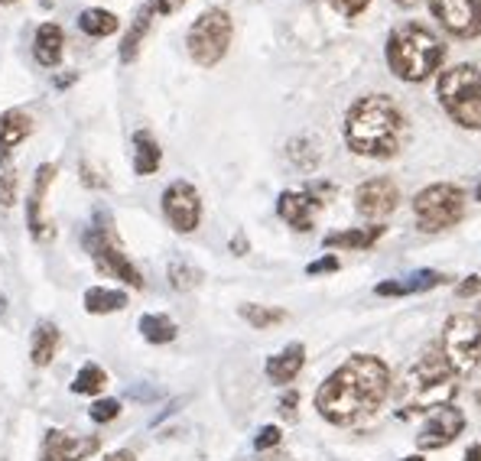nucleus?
<instances>
[{"label":"nucleus","mask_w":481,"mask_h":461,"mask_svg":"<svg viewBox=\"0 0 481 461\" xmlns=\"http://www.w3.org/2000/svg\"><path fill=\"white\" fill-rule=\"evenodd\" d=\"M390 368L374 354H351L316 390L319 416L332 426H355L378 413L390 397Z\"/></svg>","instance_id":"1"},{"label":"nucleus","mask_w":481,"mask_h":461,"mask_svg":"<svg viewBox=\"0 0 481 461\" xmlns=\"http://www.w3.org/2000/svg\"><path fill=\"white\" fill-rule=\"evenodd\" d=\"M407 137V117L390 94H365L345 114V143L368 160H390Z\"/></svg>","instance_id":"2"},{"label":"nucleus","mask_w":481,"mask_h":461,"mask_svg":"<svg viewBox=\"0 0 481 461\" xmlns=\"http://www.w3.org/2000/svg\"><path fill=\"white\" fill-rule=\"evenodd\" d=\"M456 370L449 368L446 354L439 345H429L419 354L417 364L407 370L397 390V403H400V419H413V416H429L436 409L452 407L458 397Z\"/></svg>","instance_id":"3"},{"label":"nucleus","mask_w":481,"mask_h":461,"mask_svg":"<svg viewBox=\"0 0 481 461\" xmlns=\"http://www.w3.org/2000/svg\"><path fill=\"white\" fill-rule=\"evenodd\" d=\"M446 59V43L423 24H400L388 36V65L400 82H427Z\"/></svg>","instance_id":"4"},{"label":"nucleus","mask_w":481,"mask_h":461,"mask_svg":"<svg viewBox=\"0 0 481 461\" xmlns=\"http://www.w3.org/2000/svg\"><path fill=\"white\" fill-rule=\"evenodd\" d=\"M439 104L446 114L466 127V131H481V72L475 65H452L439 75Z\"/></svg>","instance_id":"5"},{"label":"nucleus","mask_w":481,"mask_h":461,"mask_svg":"<svg viewBox=\"0 0 481 461\" xmlns=\"http://www.w3.org/2000/svg\"><path fill=\"white\" fill-rule=\"evenodd\" d=\"M413 215H417L419 230H449L466 218V189L452 182L427 185L423 192L413 199Z\"/></svg>","instance_id":"6"},{"label":"nucleus","mask_w":481,"mask_h":461,"mask_svg":"<svg viewBox=\"0 0 481 461\" xmlns=\"http://www.w3.org/2000/svg\"><path fill=\"white\" fill-rule=\"evenodd\" d=\"M231 36H234V24L228 10H205L192 26H189V36H186V46L189 55H192L195 65L202 69H211L218 62L228 55V46H231Z\"/></svg>","instance_id":"7"},{"label":"nucleus","mask_w":481,"mask_h":461,"mask_svg":"<svg viewBox=\"0 0 481 461\" xmlns=\"http://www.w3.org/2000/svg\"><path fill=\"white\" fill-rule=\"evenodd\" d=\"M439 348H443L446 361L456 374H472L481 364V322L475 316H466V312L449 316Z\"/></svg>","instance_id":"8"},{"label":"nucleus","mask_w":481,"mask_h":461,"mask_svg":"<svg viewBox=\"0 0 481 461\" xmlns=\"http://www.w3.org/2000/svg\"><path fill=\"white\" fill-rule=\"evenodd\" d=\"M85 247H88V254H92V260L98 263V270H104V273H111V277H117V280H124L133 289H143V273H140L131 263V257L121 250L108 218H104V224H102V218H98V224L88 228Z\"/></svg>","instance_id":"9"},{"label":"nucleus","mask_w":481,"mask_h":461,"mask_svg":"<svg viewBox=\"0 0 481 461\" xmlns=\"http://www.w3.org/2000/svg\"><path fill=\"white\" fill-rule=\"evenodd\" d=\"M163 215H166V221L172 224V230H179V234H192V230L199 228V221H202V199H199L192 182H182V179H179V182L166 185Z\"/></svg>","instance_id":"10"},{"label":"nucleus","mask_w":481,"mask_h":461,"mask_svg":"<svg viewBox=\"0 0 481 461\" xmlns=\"http://www.w3.org/2000/svg\"><path fill=\"white\" fill-rule=\"evenodd\" d=\"M429 10L446 33L458 39L481 36V0H429Z\"/></svg>","instance_id":"11"},{"label":"nucleus","mask_w":481,"mask_h":461,"mask_svg":"<svg viewBox=\"0 0 481 461\" xmlns=\"http://www.w3.org/2000/svg\"><path fill=\"white\" fill-rule=\"evenodd\" d=\"M397 205H400V189H397L394 179L378 176V179H368V182L358 185V192H355L358 215L380 221V218H388L390 211H397Z\"/></svg>","instance_id":"12"},{"label":"nucleus","mask_w":481,"mask_h":461,"mask_svg":"<svg viewBox=\"0 0 481 461\" xmlns=\"http://www.w3.org/2000/svg\"><path fill=\"white\" fill-rule=\"evenodd\" d=\"M326 205L322 199H316L312 192H283L277 199V215L290 224L293 230H312L316 211Z\"/></svg>","instance_id":"13"},{"label":"nucleus","mask_w":481,"mask_h":461,"mask_svg":"<svg viewBox=\"0 0 481 461\" xmlns=\"http://www.w3.org/2000/svg\"><path fill=\"white\" fill-rule=\"evenodd\" d=\"M462 429H466V419L458 409H436V413H429L427 429L419 436V448H446Z\"/></svg>","instance_id":"14"},{"label":"nucleus","mask_w":481,"mask_h":461,"mask_svg":"<svg viewBox=\"0 0 481 461\" xmlns=\"http://www.w3.org/2000/svg\"><path fill=\"white\" fill-rule=\"evenodd\" d=\"M55 166L53 162H43L36 170V179H33V189H30V201H26V224H30L33 238H46V224H43V199H46V189L49 182L55 179Z\"/></svg>","instance_id":"15"},{"label":"nucleus","mask_w":481,"mask_h":461,"mask_svg":"<svg viewBox=\"0 0 481 461\" xmlns=\"http://www.w3.org/2000/svg\"><path fill=\"white\" fill-rule=\"evenodd\" d=\"M446 277L439 273V270H417L413 277L407 280H388V283H378L374 286V292L378 296H413V292H427V289H436V286H443Z\"/></svg>","instance_id":"16"},{"label":"nucleus","mask_w":481,"mask_h":461,"mask_svg":"<svg viewBox=\"0 0 481 461\" xmlns=\"http://www.w3.org/2000/svg\"><path fill=\"white\" fill-rule=\"evenodd\" d=\"M306 364V348L299 345V341H293V345H287L280 354H273L270 361H267V377H270L273 384H293L296 377H299V370H303Z\"/></svg>","instance_id":"17"},{"label":"nucleus","mask_w":481,"mask_h":461,"mask_svg":"<svg viewBox=\"0 0 481 461\" xmlns=\"http://www.w3.org/2000/svg\"><path fill=\"white\" fill-rule=\"evenodd\" d=\"M63 46H65L63 26L43 24L36 30V39H33V55H36V62L43 69H55L63 62Z\"/></svg>","instance_id":"18"},{"label":"nucleus","mask_w":481,"mask_h":461,"mask_svg":"<svg viewBox=\"0 0 481 461\" xmlns=\"http://www.w3.org/2000/svg\"><path fill=\"white\" fill-rule=\"evenodd\" d=\"M384 224H371V228H351V230H339V234H326V240H322V247H329V250H368V247H374L380 238H384Z\"/></svg>","instance_id":"19"},{"label":"nucleus","mask_w":481,"mask_h":461,"mask_svg":"<svg viewBox=\"0 0 481 461\" xmlns=\"http://www.w3.org/2000/svg\"><path fill=\"white\" fill-rule=\"evenodd\" d=\"M46 446H53L65 461H85L88 455H94L98 448H102V442L92 438V436H65V432H49Z\"/></svg>","instance_id":"20"},{"label":"nucleus","mask_w":481,"mask_h":461,"mask_svg":"<svg viewBox=\"0 0 481 461\" xmlns=\"http://www.w3.org/2000/svg\"><path fill=\"white\" fill-rule=\"evenodd\" d=\"M33 133V117L20 108H10L0 114V150H14Z\"/></svg>","instance_id":"21"},{"label":"nucleus","mask_w":481,"mask_h":461,"mask_svg":"<svg viewBox=\"0 0 481 461\" xmlns=\"http://www.w3.org/2000/svg\"><path fill=\"white\" fill-rule=\"evenodd\" d=\"M55 351H59V329L53 322H39L30 338V361L36 368H46V364H53Z\"/></svg>","instance_id":"22"},{"label":"nucleus","mask_w":481,"mask_h":461,"mask_svg":"<svg viewBox=\"0 0 481 461\" xmlns=\"http://www.w3.org/2000/svg\"><path fill=\"white\" fill-rule=\"evenodd\" d=\"M163 162V153H160V143L150 137L147 131L133 133V172L137 176H153Z\"/></svg>","instance_id":"23"},{"label":"nucleus","mask_w":481,"mask_h":461,"mask_svg":"<svg viewBox=\"0 0 481 461\" xmlns=\"http://www.w3.org/2000/svg\"><path fill=\"white\" fill-rule=\"evenodd\" d=\"M127 306V292L124 289H104V286H92L85 292V312L92 316H111V312H121Z\"/></svg>","instance_id":"24"},{"label":"nucleus","mask_w":481,"mask_h":461,"mask_svg":"<svg viewBox=\"0 0 481 461\" xmlns=\"http://www.w3.org/2000/svg\"><path fill=\"white\" fill-rule=\"evenodd\" d=\"M153 14H156V7H153V4H147V7H143L137 16H133L131 30H127L124 43H121V62H133V59H137L140 43H143V36L150 33V24H153Z\"/></svg>","instance_id":"25"},{"label":"nucleus","mask_w":481,"mask_h":461,"mask_svg":"<svg viewBox=\"0 0 481 461\" xmlns=\"http://www.w3.org/2000/svg\"><path fill=\"white\" fill-rule=\"evenodd\" d=\"M140 335H143L150 345H170V341H176L179 329L170 316H153V312H150V316L140 319Z\"/></svg>","instance_id":"26"},{"label":"nucleus","mask_w":481,"mask_h":461,"mask_svg":"<svg viewBox=\"0 0 481 461\" xmlns=\"http://www.w3.org/2000/svg\"><path fill=\"white\" fill-rule=\"evenodd\" d=\"M78 30L88 33V36H94V39L111 36V33H117V16L111 14V10L92 7V10H85V14L78 16Z\"/></svg>","instance_id":"27"},{"label":"nucleus","mask_w":481,"mask_h":461,"mask_svg":"<svg viewBox=\"0 0 481 461\" xmlns=\"http://www.w3.org/2000/svg\"><path fill=\"white\" fill-rule=\"evenodd\" d=\"M104 384H108V374L98 364H85V368H78L75 380L69 387L78 397H98V393H104Z\"/></svg>","instance_id":"28"},{"label":"nucleus","mask_w":481,"mask_h":461,"mask_svg":"<svg viewBox=\"0 0 481 461\" xmlns=\"http://www.w3.org/2000/svg\"><path fill=\"white\" fill-rule=\"evenodd\" d=\"M238 312L250 329H260V331L287 322V312H283V309H273V306H254V302H248V306H240Z\"/></svg>","instance_id":"29"},{"label":"nucleus","mask_w":481,"mask_h":461,"mask_svg":"<svg viewBox=\"0 0 481 461\" xmlns=\"http://www.w3.org/2000/svg\"><path fill=\"white\" fill-rule=\"evenodd\" d=\"M199 280H202V273H199L195 267H189V263H179V260L170 263V286L172 289L186 292V289H192V286H199Z\"/></svg>","instance_id":"30"},{"label":"nucleus","mask_w":481,"mask_h":461,"mask_svg":"<svg viewBox=\"0 0 481 461\" xmlns=\"http://www.w3.org/2000/svg\"><path fill=\"white\" fill-rule=\"evenodd\" d=\"M88 416H92L94 423H114L117 416H121V400H114V397H104V400H94L92 409H88Z\"/></svg>","instance_id":"31"},{"label":"nucleus","mask_w":481,"mask_h":461,"mask_svg":"<svg viewBox=\"0 0 481 461\" xmlns=\"http://www.w3.org/2000/svg\"><path fill=\"white\" fill-rule=\"evenodd\" d=\"M16 182H20V179H16V170H0V205L4 208H10L16 201Z\"/></svg>","instance_id":"32"},{"label":"nucleus","mask_w":481,"mask_h":461,"mask_svg":"<svg viewBox=\"0 0 481 461\" xmlns=\"http://www.w3.org/2000/svg\"><path fill=\"white\" fill-rule=\"evenodd\" d=\"M280 436H283V432H280L277 426H264V429L257 432V438H254V448H257V452H267V448L280 446Z\"/></svg>","instance_id":"33"},{"label":"nucleus","mask_w":481,"mask_h":461,"mask_svg":"<svg viewBox=\"0 0 481 461\" xmlns=\"http://www.w3.org/2000/svg\"><path fill=\"white\" fill-rule=\"evenodd\" d=\"M329 4H332V10H339L342 16H358L371 0H329Z\"/></svg>","instance_id":"34"},{"label":"nucleus","mask_w":481,"mask_h":461,"mask_svg":"<svg viewBox=\"0 0 481 461\" xmlns=\"http://www.w3.org/2000/svg\"><path fill=\"white\" fill-rule=\"evenodd\" d=\"M335 270H339V257H322V260H316V263H309V267H306V273H309V277H319V273H335Z\"/></svg>","instance_id":"35"},{"label":"nucleus","mask_w":481,"mask_h":461,"mask_svg":"<svg viewBox=\"0 0 481 461\" xmlns=\"http://www.w3.org/2000/svg\"><path fill=\"white\" fill-rule=\"evenodd\" d=\"M481 292V277H466V283L458 286L456 296L458 299H472V296H478Z\"/></svg>","instance_id":"36"},{"label":"nucleus","mask_w":481,"mask_h":461,"mask_svg":"<svg viewBox=\"0 0 481 461\" xmlns=\"http://www.w3.org/2000/svg\"><path fill=\"white\" fill-rule=\"evenodd\" d=\"M182 4H186V0H156L153 7H156V14H176Z\"/></svg>","instance_id":"37"},{"label":"nucleus","mask_w":481,"mask_h":461,"mask_svg":"<svg viewBox=\"0 0 481 461\" xmlns=\"http://www.w3.org/2000/svg\"><path fill=\"white\" fill-rule=\"evenodd\" d=\"M104 461H137V455H133L131 448H121V452H111Z\"/></svg>","instance_id":"38"},{"label":"nucleus","mask_w":481,"mask_h":461,"mask_svg":"<svg viewBox=\"0 0 481 461\" xmlns=\"http://www.w3.org/2000/svg\"><path fill=\"white\" fill-rule=\"evenodd\" d=\"M280 407H283V413H287V416H293V407H296V393H290V397H287V400H283V403H280Z\"/></svg>","instance_id":"39"},{"label":"nucleus","mask_w":481,"mask_h":461,"mask_svg":"<svg viewBox=\"0 0 481 461\" xmlns=\"http://www.w3.org/2000/svg\"><path fill=\"white\" fill-rule=\"evenodd\" d=\"M43 461H65V458H63L59 452H55L53 446H46V452H43Z\"/></svg>","instance_id":"40"},{"label":"nucleus","mask_w":481,"mask_h":461,"mask_svg":"<svg viewBox=\"0 0 481 461\" xmlns=\"http://www.w3.org/2000/svg\"><path fill=\"white\" fill-rule=\"evenodd\" d=\"M394 4H400V7H417L419 0H394Z\"/></svg>","instance_id":"41"},{"label":"nucleus","mask_w":481,"mask_h":461,"mask_svg":"<svg viewBox=\"0 0 481 461\" xmlns=\"http://www.w3.org/2000/svg\"><path fill=\"white\" fill-rule=\"evenodd\" d=\"M0 170H7V150H0Z\"/></svg>","instance_id":"42"},{"label":"nucleus","mask_w":481,"mask_h":461,"mask_svg":"<svg viewBox=\"0 0 481 461\" xmlns=\"http://www.w3.org/2000/svg\"><path fill=\"white\" fill-rule=\"evenodd\" d=\"M4 306H7V299H4V296H0V316H4Z\"/></svg>","instance_id":"43"},{"label":"nucleus","mask_w":481,"mask_h":461,"mask_svg":"<svg viewBox=\"0 0 481 461\" xmlns=\"http://www.w3.org/2000/svg\"><path fill=\"white\" fill-rule=\"evenodd\" d=\"M475 199H478V201H481V182H478V189H475Z\"/></svg>","instance_id":"44"},{"label":"nucleus","mask_w":481,"mask_h":461,"mask_svg":"<svg viewBox=\"0 0 481 461\" xmlns=\"http://www.w3.org/2000/svg\"><path fill=\"white\" fill-rule=\"evenodd\" d=\"M404 461H423V458H419V455H417V458H404Z\"/></svg>","instance_id":"45"},{"label":"nucleus","mask_w":481,"mask_h":461,"mask_svg":"<svg viewBox=\"0 0 481 461\" xmlns=\"http://www.w3.org/2000/svg\"><path fill=\"white\" fill-rule=\"evenodd\" d=\"M0 4H16V0H0Z\"/></svg>","instance_id":"46"},{"label":"nucleus","mask_w":481,"mask_h":461,"mask_svg":"<svg viewBox=\"0 0 481 461\" xmlns=\"http://www.w3.org/2000/svg\"><path fill=\"white\" fill-rule=\"evenodd\" d=\"M475 319H478V322H481V309H478V316H475Z\"/></svg>","instance_id":"47"},{"label":"nucleus","mask_w":481,"mask_h":461,"mask_svg":"<svg viewBox=\"0 0 481 461\" xmlns=\"http://www.w3.org/2000/svg\"><path fill=\"white\" fill-rule=\"evenodd\" d=\"M43 4H49V0H43Z\"/></svg>","instance_id":"48"}]
</instances>
